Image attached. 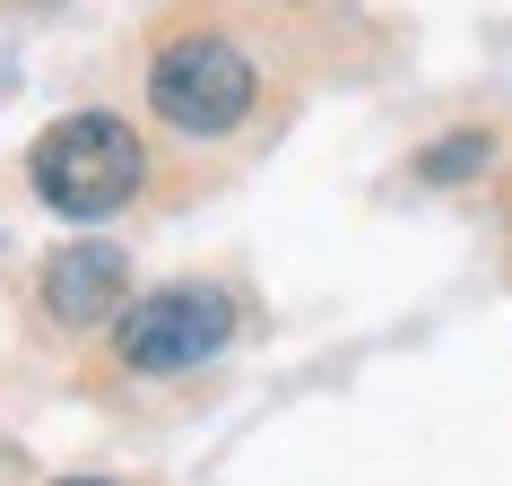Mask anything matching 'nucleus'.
I'll return each instance as SVG.
<instances>
[{
  "instance_id": "39448f33",
  "label": "nucleus",
  "mask_w": 512,
  "mask_h": 486,
  "mask_svg": "<svg viewBox=\"0 0 512 486\" xmlns=\"http://www.w3.org/2000/svg\"><path fill=\"white\" fill-rule=\"evenodd\" d=\"M478 165H486V139L460 131V139H443V148H426V157H417V174H426V183H452V174H478Z\"/></svg>"
},
{
  "instance_id": "f03ea898",
  "label": "nucleus",
  "mask_w": 512,
  "mask_h": 486,
  "mask_svg": "<svg viewBox=\"0 0 512 486\" xmlns=\"http://www.w3.org/2000/svg\"><path fill=\"white\" fill-rule=\"evenodd\" d=\"M252 96H261V79H252L243 44H226V35H174L157 53V70H148V113H157L165 131H183V139L243 131Z\"/></svg>"
},
{
  "instance_id": "423d86ee",
  "label": "nucleus",
  "mask_w": 512,
  "mask_h": 486,
  "mask_svg": "<svg viewBox=\"0 0 512 486\" xmlns=\"http://www.w3.org/2000/svg\"><path fill=\"white\" fill-rule=\"evenodd\" d=\"M70 486H96V478H70Z\"/></svg>"
},
{
  "instance_id": "7ed1b4c3",
  "label": "nucleus",
  "mask_w": 512,
  "mask_h": 486,
  "mask_svg": "<svg viewBox=\"0 0 512 486\" xmlns=\"http://www.w3.org/2000/svg\"><path fill=\"white\" fill-rule=\"evenodd\" d=\"M226 339H235V304H226V287H200V278L148 287V296H131L122 322H113V348H122L131 374H191V365H209Z\"/></svg>"
},
{
  "instance_id": "20e7f679",
  "label": "nucleus",
  "mask_w": 512,
  "mask_h": 486,
  "mask_svg": "<svg viewBox=\"0 0 512 486\" xmlns=\"http://www.w3.org/2000/svg\"><path fill=\"white\" fill-rule=\"evenodd\" d=\"M35 296L53 313L61 330H96V322H122V304H131V261L113 252V243H61L44 278H35Z\"/></svg>"
},
{
  "instance_id": "f257e3e1",
  "label": "nucleus",
  "mask_w": 512,
  "mask_h": 486,
  "mask_svg": "<svg viewBox=\"0 0 512 486\" xmlns=\"http://www.w3.org/2000/svg\"><path fill=\"white\" fill-rule=\"evenodd\" d=\"M27 183L44 209L87 226V217L131 209V191L148 183V148H139V131L122 113H61L53 131L27 148Z\"/></svg>"
}]
</instances>
